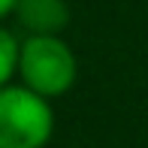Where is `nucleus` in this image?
I'll return each mask as SVG.
<instances>
[{
	"label": "nucleus",
	"instance_id": "nucleus-1",
	"mask_svg": "<svg viewBox=\"0 0 148 148\" xmlns=\"http://www.w3.org/2000/svg\"><path fill=\"white\" fill-rule=\"evenodd\" d=\"M15 79L45 100L70 94L79 79V60L64 33H24Z\"/></svg>",
	"mask_w": 148,
	"mask_h": 148
},
{
	"label": "nucleus",
	"instance_id": "nucleus-2",
	"mask_svg": "<svg viewBox=\"0 0 148 148\" xmlns=\"http://www.w3.org/2000/svg\"><path fill=\"white\" fill-rule=\"evenodd\" d=\"M55 136L51 100L9 82L0 88V148H45Z\"/></svg>",
	"mask_w": 148,
	"mask_h": 148
},
{
	"label": "nucleus",
	"instance_id": "nucleus-3",
	"mask_svg": "<svg viewBox=\"0 0 148 148\" xmlns=\"http://www.w3.org/2000/svg\"><path fill=\"white\" fill-rule=\"evenodd\" d=\"M12 18L24 33H64L73 12L66 0H18Z\"/></svg>",
	"mask_w": 148,
	"mask_h": 148
},
{
	"label": "nucleus",
	"instance_id": "nucleus-4",
	"mask_svg": "<svg viewBox=\"0 0 148 148\" xmlns=\"http://www.w3.org/2000/svg\"><path fill=\"white\" fill-rule=\"evenodd\" d=\"M18 39L15 30H9L3 21H0V88L9 82H15V70H18Z\"/></svg>",
	"mask_w": 148,
	"mask_h": 148
},
{
	"label": "nucleus",
	"instance_id": "nucleus-5",
	"mask_svg": "<svg viewBox=\"0 0 148 148\" xmlns=\"http://www.w3.org/2000/svg\"><path fill=\"white\" fill-rule=\"evenodd\" d=\"M15 3L18 0H0V21H6V18L15 12Z\"/></svg>",
	"mask_w": 148,
	"mask_h": 148
}]
</instances>
